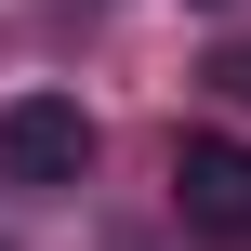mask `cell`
I'll return each instance as SVG.
<instances>
[{
  "label": "cell",
  "mask_w": 251,
  "mask_h": 251,
  "mask_svg": "<svg viewBox=\"0 0 251 251\" xmlns=\"http://www.w3.org/2000/svg\"><path fill=\"white\" fill-rule=\"evenodd\" d=\"M0 172L13 185H79L93 172V106L79 93H13L0 106Z\"/></svg>",
  "instance_id": "obj_1"
},
{
  "label": "cell",
  "mask_w": 251,
  "mask_h": 251,
  "mask_svg": "<svg viewBox=\"0 0 251 251\" xmlns=\"http://www.w3.org/2000/svg\"><path fill=\"white\" fill-rule=\"evenodd\" d=\"M172 199H185L199 238L238 251L251 238V146H238V132H185V146H172Z\"/></svg>",
  "instance_id": "obj_2"
},
{
  "label": "cell",
  "mask_w": 251,
  "mask_h": 251,
  "mask_svg": "<svg viewBox=\"0 0 251 251\" xmlns=\"http://www.w3.org/2000/svg\"><path fill=\"white\" fill-rule=\"evenodd\" d=\"M225 93H251V53H225Z\"/></svg>",
  "instance_id": "obj_3"
},
{
  "label": "cell",
  "mask_w": 251,
  "mask_h": 251,
  "mask_svg": "<svg viewBox=\"0 0 251 251\" xmlns=\"http://www.w3.org/2000/svg\"><path fill=\"white\" fill-rule=\"evenodd\" d=\"M199 13H225V0H199Z\"/></svg>",
  "instance_id": "obj_4"
}]
</instances>
